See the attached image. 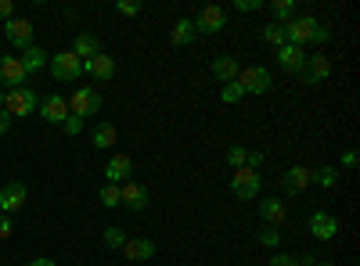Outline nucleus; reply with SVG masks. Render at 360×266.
Here are the masks:
<instances>
[{
    "label": "nucleus",
    "instance_id": "obj_6",
    "mask_svg": "<svg viewBox=\"0 0 360 266\" xmlns=\"http://www.w3.org/2000/svg\"><path fill=\"white\" fill-rule=\"evenodd\" d=\"M238 86H242V94L249 98H259V94H266L270 91V83H274V79H270V72L266 69H259V65H249V69H242V72H238V79H234Z\"/></svg>",
    "mask_w": 360,
    "mask_h": 266
},
{
    "label": "nucleus",
    "instance_id": "obj_4",
    "mask_svg": "<svg viewBox=\"0 0 360 266\" xmlns=\"http://www.w3.org/2000/svg\"><path fill=\"white\" fill-rule=\"evenodd\" d=\"M332 72H335L332 54H310L299 76H303V83H307V86H317V83H328V79H332Z\"/></svg>",
    "mask_w": 360,
    "mask_h": 266
},
{
    "label": "nucleus",
    "instance_id": "obj_7",
    "mask_svg": "<svg viewBox=\"0 0 360 266\" xmlns=\"http://www.w3.org/2000/svg\"><path fill=\"white\" fill-rule=\"evenodd\" d=\"M191 22H195V33H209V36H217V33H224V29H227V11H224L220 4H205Z\"/></svg>",
    "mask_w": 360,
    "mask_h": 266
},
{
    "label": "nucleus",
    "instance_id": "obj_35",
    "mask_svg": "<svg viewBox=\"0 0 360 266\" xmlns=\"http://www.w3.org/2000/svg\"><path fill=\"white\" fill-rule=\"evenodd\" d=\"M259 241H263L266 248H274V245L281 241V230H278V227H263V230H259Z\"/></svg>",
    "mask_w": 360,
    "mask_h": 266
},
{
    "label": "nucleus",
    "instance_id": "obj_28",
    "mask_svg": "<svg viewBox=\"0 0 360 266\" xmlns=\"http://www.w3.org/2000/svg\"><path fill=\"white\" fill-rule=\"evenodd\" d=\"M263 44H270V47H285V25H278V22H270V25H263Z\"/></svg>",
    "mask_w": 360,
    "mask_h": 266
},
{
    "label": "nucleus",
    "instance_id": "obj_14",
    "mask_svg": "<svg viewBox=\"0 0 360 266\" xmlns=\"http://www.w3.org/2000/svg\"><path fill=\"white\" fill-rule=\"evenodd\" d=\"M130 173H134V159L123 155V152H115L108 159V166H105V184H127Z\"/></svg>",
    "mask_w": 360,
    "mask_h": 266
},
{
    "label": "nucleus",
    "instance_id": "obj_36",
    "mask_svg": "<svg viewBox=\"0 0 360 266\" xmlns=\"http://www.w3.org/2000/svg\"><path fill=\"white\" fill-rule=\"evenodd\" d=\"M115 11L134 18V15H141V0H115Z\"/></svg>",
    "mask_w": 360,
    "mask_h": 266
},
{
    "label": "nucleus",
    "instance_id": "obj_43",
    "mask_svg": "<svg viewBox=\"0 0 360 266\" xmlns=\"http://www.w3.org/2000/svg\"><path fill=\"white\" fill-rule=\"evenodd\" d=\"M0 105H4V86H0Z\"/></svg>",
    "mask_w": 360,
    "mask_h": 266
},
{
    "label": "nucleus",
    "instance_id": "obj_38",
    "mask_svg": "<svg viewBox=\"0 0 360 266\" xmlns=\"http://www.w3.org/2000/svg\"><path fill=\"white\" fill-rule=\"evenodd\" d=\"M15 18V4L11 0H0V22H11Z\"/></svg>",
    "mask_w": 360,
    "mask_h": 266
},
{
    "label": "nucleus",
    "instance_id": "obj_44",
    "mask_svg": "<svg viewBox=\"0 0 360 266\" xmlns=\"http://www.w3.org/2000/svg\"><path fill=\"white\" fill-rule=\"evenodd\" d=\"M314 266H335V262H314Z\"/></svg>",
    "mask_w": 360,
    "mask_h": 266
},
{
    "label": "nucleus",
    "instance_id": "obj_1",
    "mask_svg": "<svg viewBox=\"0 0 360 266\" xmlns=\"http://www.w3.org/2000/svg\"><path fill=\"white\" fill-rule=\"evenodd\" d=\"M332 40V29L321 25L314 15H295L292 22H285V44L307 47V44H328Z\"/></svg>",
    "mask_w": 360,
    "mask_h": 266
},
{
    "label": "nucleus",
    "instance_id": "obj_21",
    "mask_svg": "<svg viewBox=\"0 0 360 266\" xmlns=\"http://www.w3.org/2000/svg\"><path fill=\"white\" fill-rule=\"evenodd\" d=\"M69 51L79 58V62H90L94 54H101V40H98L94 33H79V36L72 40V47H69Z\"/></svg>",
    "mask_w": 360,
    "mask_h": 266
},
{
    "label": "nucleus",
    "instance_id": "obj_15",
    "mask_svg": "<svg viewBox=\"0 0 360 266\" xmlns=\"http://www.w3.org/2000/svg\"><path fill=\"white\" fill-rule=\"evenodd\" d=\"M83 72L90 76V79H98V83H108L112 76H115V58L112 54H94L90 62H83Z\"/></svg>",
    "mask_w": 360,
    "mask_h": 266
},
{
    "label": "nucleus",
    "instance_id": "obj_23",
    "mask_svg": "<svg viewBox=\"0 0 360 266\" xmlns=\"http://www.w3.org/2000/svg\"><path fill=\"white\" fill-rule=\"evenodd\" d=\"M238 72H242V65H238V58H231V54L213 58V76H217L220 83H234V79H238Z\"/></svg>",
    "mask_w": 360,
    "mask_h": 266
},
{
    "label": "nucleus",
    "instance_id": "obj_31",
    "mask_svg": "<svg viewBox=\"0 0 360 266\" xmlns=\"http://www.w3.org/2000/svg\"><path fill=\"white\" fill-rule=\"evenodd\" d=\"M245 159H249V147H242V144L227 147V162H231V169H242V166H245Z\"/></svg>",
    "mask_w": 360,
    "mask_h": 266
},
{
    "label": "nucleus",
    "instance_id": "obj_12",
    "mask_svg": "<svg viewBox=\"0 0 360 266\" xmlns=\"http://www.w3.org/2000/svg\"><path fill=\"white\" fill-rule=\"evenodd\" d=\"M25 69L18 62V54H0V86H8V91H15V86H25Z\"/></svg>",
    "mask_w": 360,
    "mask_h": 266
},
{
    "label": "nucleus",
    "instance_id": "obj_16",
    "mask_svg": "<svg viewBox=\"0 0 360 266\" xmlns=\"http://www.w3.org/2000/svg\"><path fill=\"white\" fill-rule=\"evenodd\" d=\"M307 47H295V44H285V47H278V65L285 69V72H303V65H307Z\"/></svg>",
    "mask_w": 360,
    "mask_h": 266
},
{
    "label": "nucleus",
    "instance_id": "obj_11",
    "mask_svg": "<svg viewBox=\"0 0 360 266\" xmlns=\"http://www.w3.org/2000/svg\"><path fill=\"white\" fill-rule=\"evenodd\" d=\"M310 184H314V173H310L307 166H288V169L281 173V191L292 194V198H295V194H303Z\"/></svg>",
    "mask_w": 360,
    "mask_h": 266
},
{
    "label": "nucleus",
    "instance_id": "obj_19",
    "mask_svg": "<svg viewBox=\"0 0 360 266\" xmlns=\"http://www.w3.org/2000/svg\"><path fill=\"white\" fill-rule=\"evenodd\" d=\"M18 62H22V69H25V76H33V72H44L47 69V62H51V54L44 51V47H25L22 54H18Z\"/></svg>",
    "mask_w": 360,
    "mask_h": 266
},
{
    "label": "nucleus",
    "instance_id": "obj_26",
    "mask_svg": "<svg viewBox=\"0 0 360 266\" xmlns=\"http://www.w3.org/2000/svg\"><path fill=\"white\" fill-rule=\"evenodd\" d=\"M314 173V184L324 187V191H332L339 184V166H321V169H310Z\"/></svg>",
    "mask_w": 360,
    "mask_h": 266
},
{
    "label": "nucleus",
    "instance_id": "obj_27",
    "mask_svg": "<svg viewBox=\"0 0 360 266\" xmlns=\"http://www.w3.org/2000/svg\"><path fill=\"white\" fill-rule=\"evenodd\" d=\"M270 15H274L278 25L292 22L295 18V0H270Z\"/></svg>",
    "mask_w": 360,
    "mask_h": 266
},
{
    "label": "nucleus",
    "instance_id": "obj_22",
    "mask_svg": "<svg viewBox=\"0 0 360 266\" xmlns=\"http://www.w3.org/2000/svg\"><path fill=\"white\" fill-rule=\"evenodd\" d=\"M123 255H127L130 262H144V259L155 255V241H148V238H127Z\"/></svg>",
    "mask_w": 360,
    "mask_h": 266
},
{
    "label": "nucleus",
    "instance_id": "obj_20",
    "mask_svg": "<svg viewBox=\"0 0 360 266\" xmlns=\"http://www.w3.org/2000/svg\"><path fill=\"white\" fill-rule=\"evenodd\" d=\"M285 201L281 198H263L259 201V220H263V227H281L285 223Z\"/></svg>",
    "mask_w": 360,
    "mask_h": 266
},
{
    "label": "nucleus",
    "instance_id": "obj_30",
    "mask_svg": "<svg viewBox=\"0 0 360 266\" xmlns=\"http://www.w3.org/2000/svg\"><path fill=\"white\" fill-rule=\"evenodd\" d=\"M127 238H130V234H127L123 227H108V230L101 234V245H105V248H123Z\"/></svg>",
    "mask_w": 360,
    "mask_h": 266
},
{
    "label": "nucleus",
    "instance_id": "obj_41",
    "mask_svg": "<svg viewBox=\"0 0 360 266\" xmlns=\"http://www.w3.org/2000/svg\"><path fill=\"white\" fill-rule=\"evenodd\" d=\"M8 130H11V115L0 108V133H8Z\"/></svg>",
    "mask_w": 360,
    "mask_h": 266
},
{
    "label": "nucleus",
    "instance_id": "obj_5",
    "mask_svg": "<svg viewBox=\"0 0 360 266\" xmlns=\"http://www.w3.org/2000/svg\"><path fill=\"white\" fill-rule=\"evenodd\" d=\"M101 94L94 91V86H76V94L69 98V115H79V119H86V115H98L101 112Z\"/></svg>",
    "mask_w": 360,
    "mask_h": 266
},
{
    "label": "nucleus",
    "instance_id": "obj_40",
    "mask_svg": "<svg viewBox=\"0 0 360 266\" xmlns=\"http://www.w3.org/2000/svg\"><path fill=\"white\" fill-rule=\"evenodd\" d=\"M356 162H360L356 152H346V155H342V169H356Z\"/></svg>",
    "mask_w": 360,
    "mask_h": 266
},
{
    "label": "nucleus",
    "instance_id": "obj_25",
    "mask_svg": "<svg viewBox=\"0 0 360 266\" xmlns=\"http://www.w3.org/2000/svg\"><path fill=\"white\" fill-rule=\"evenodd\" d=\"M115 137H119V130H115L112 123H98L94 130H90V144L101 147V152H108V147L115 144Z\"/></svg>",
    "mask_w": 360,
    "mask_h": 266
},
{
    "label": "nucleus",
    "instance_id": "obj_32",
    "mask_svg": "<svg viewBox=\"0 0 360 266\" xmlns=\"http://www.w3.org/2000/svg\"><path fill=\"white\" fill-rule=\"evenodd\" d=\"M220 98H224V105H238L245 94H242V86H238V83H224L220 86Z\"/></svg>",
    "mask_w": 360,
    "mask_h": 266
},
{
    "label": "nucleus",
    "instance_id": "obj_10",
    "mask_svg": "<svg viewBox=\"0 0 360 266\" xmlns=\"http://www.w3.org/2000/svg\"><path fill=\"white\" fill-rule=\"evenodd\" d=\"M37 112H40V119H47L51 126H62V123L69 119V101H65L62 94H47V98L37 105Z\"/></svg>",
    "mask_w": 360,
    "mask_h": 266
},
{
    "label": "nucleus",
    "instance_id": "obj_13",
    "mask_svg": "<svg viewBox=\"0 0 360 266\" xmlns=\"http://www.w3.org/2000/svg\"><path fill=\"white\" fill-rule=\"evenodd\" d=\"M4 36H8V44L18 47V51L33 47V22H29V18H11V22H4Z\"/></svg>",
    "mask_w": 360,
    "mask_h": 266
},
{
    "label": "nucleus",
    "instance_id": "obj_34",
    "mask_svg": "<svg viewBox=\"0 0 360 266\" xmlns=\"http://www.w3.org/2000/svg\"><path fill=\"white\" fill-rule=\"evenodd\" d=\"M266 266H299V255H288V252H274L266 259Z\"/></svg>",
    "mask_w": 360,
    "mask_h": 266
},
{
    "label": "nucleus",
    "instance_id": "obj_33",
    "mask_svg": "<svg viewBox=\"0 0 360 266\" xmlns=\"http://www.w3.org/2000/svg\"><path fill=\"white\" fill-rule=\"evenodd\" d=\"M83 123H86V119H79V115H69V119L62 123L65 137H79V133H83Z\"/></svg>",
    "mask_w": 360,
    "mask_h": 266
},
{
    "label": "nucleus",
    "instance_id": "obj_9",
    "mask_svg": "<svg viewBox=\"0 0 360 266\" xmlns=\"http://www.w3.org/2000/svg\"><path fill=\"white\" fill-rule=\"evenodd\" d=\"M25 198H29L25 184L22 180H8L4 187H0V216H15L25 205Z\"/></svg>",
    "mask_w": 360,
    "mask_h": 266
},
{
    "label": "nucleus",
    "instance_id": "obj_17",
    "mask_svg": "<svg viewBox=\"0 0 360 266\" xmlns=\"http://www.w3.org/2000/svg\"><path fill=\"white\" fill-rule=\"evenodd\" d=\"M310 234H314V238L317 241H332L335 238V234H339V216H332V213H314L310 216Z\"/></svg>",
    "mask_w": 360,
    "mask_h": 266
},
{
    "label": "nucleus",
    "instance_id": "obj_29",
    "mask_svg": "<svg viewBox=\"0 0 360 266\" xmlns=\"http://www.w3.org/2000/svg\"><path fill=\"white\" fill-rule=\"evenodd\" d=\"M98 201L105 205V209H119V205H123V194H119V184H105V187L98 191Z\"/></svg>",
    "mask_w": 360,
    "mask_h": 266
},
{
    "label": "nucleus",
    "instance_id": "obj_3",
    "mask_svg": "<svg viewBox=\"0 0 360 266\" xmlns=\"http://www.w3.org/2000/svg\"><path fill=\"white\" fill-rule=\"evenodd\" d=\"M51 76L58 79V83H76L79 76H83V62L72 54V51H58V54H51Z\"/></svg>",
    "mask_w": 360,
    "mask_h": 266
},
{
    "label": "nucleus",
    "instance_id": "obj_18",
    "mask_svg": "<svg viewBox=\"0 0 360 266\" xmlns=\"http://www.w3.org/2000/svg\"><path fill=\"white\" fill-rule=\"evenodd\" d=\"M119 194H123V205L130 213H144L148 209V187L137 184V180H127V184H119Z\"/></svg>",
    "mask_w": 360,
    "mask_h": 266
},
{
    "label": "nucleus",
    "instance_id": "obj_8",
    "mask_svg": "<svg viewBox=\"0 0 360 266\" xmlns=\"http://www.w3.org/2000/svg\"><path fill=\"white\" fill-rule=\"evenodd\" d=\"M231 191L242 198V201H252V198L259 194V173L249 169V166L234 169V176H231Z\"/></svg>",
    "mask_w": 360,
    "mask_h": 266
},
{
    "label": "nucleus",
    "instance_id": "obj_24",
    "mask_svg": "<svg viewBox=\"0 0 360 266\" xmlns=\"http://www.w3.org/2000/svg\"><path fill=\"white\" fill-rule=\"evenodd\" d=\"M169 44H173V47L195 44V22H191V18H176L173 29H169Z\"/></svg>",
    "mask_w": 360,
    "mask_h": 266
},
{
    "label": "nucleus",
    "instance_id": "obj_2",
    "mask_svg": "<svg viewBox=\"0 0 360 266\" xmlns=\"http://www.w3.org/2000/svg\"><path fill=\"white\" fill-rule=\"evenodd\" d=\"M37 105H40V98L29 91V86H15V91H4V108L11 119H25V115H33L37 112Z\"/></svg>",
    "mask_w": 360,
    "mask_h": 266
},
{
    "label": "nucleus",
    "instance_id": "obj_42",
    "mask_svg": "<svg viewBox=\"0 0 360 266\" xmlns=\"http://www.w3.org/2000/svg\"><path fill=\"white\" fill-rule=\"evenodd\" d=\"M29 266H54V259H29Z\"/></svg>",
    "mask_w": 360,
    "mask_h": 266
},
{
    "label": "nucleus",
    "instance_id": "obj_37",
    "mask_svg": "<svg viewBox=\"0 0 360 266\" xmlns=\"http://www.w3.org/2000/svg\"><path fill=\"white\" fill-rule=\"evenodd\" d=\"M234 8H238V11H259L263 0H234Z\"/></svg>",
    "mask_w": 360,
    "mask_h": 266
},
{
    "label": "nucleus",
    "instance_id": "obj_39",
    "mask_svg": "<svg viewBox=\"0 0 360 266\" xmlns=\"http://www.w3.org/2000/svg\"><path fill=\"white\" fill-rule=\"evenodd\" d=\"M11 230H15V227H11V216H0V241H8Z\"/></svg>",
    "mask_w": 360,
    "mask_h": 266
}]
</instances>
